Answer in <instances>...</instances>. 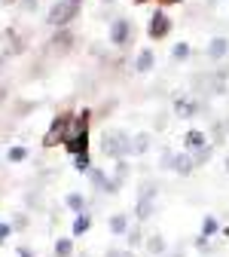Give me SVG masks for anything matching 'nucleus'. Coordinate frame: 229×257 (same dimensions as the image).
<instances>
[{
	"label": "nucleus",
	"mask_w": 229,
	"mask_h": 257,
	"mask_svg": "<svg viewBox=\"0 0 229 257\" xmlns=\"http://www.w3.org/2000/svg\"><path fill=\"white\" fill-rule=\"evenodd\" d=\"M89 119H92V110H80L68 128V135H64V150L71 156H83L89 153Z\"/></svg>",
	"instance_id": "obj_1"
},
{
	"label": "nucleus",
	"mask_w": 229,
	"mask_h": 257,
	"mask_svg": "<svg viewBox=\"0 0 229 257\" xmlns=\"http://www.w3.org/2000/svg\"><path fill=\"white\" fill-rule=\"evenodd\" d=\"M128 144H132V135L125 128H104V138H101V153L107 159H125L128 156Z\"/></svg>",
	"instance_id": "obj_2"
},
{
	"label": "nucleus",
	"mask_w": 229,
	"mask_h": 257,
	"mask_svg": "<svg viewBox=\"0 0 229 257\" xmlns=\"http://www.w3.org/2000/svg\"><path fill=\"white\" fill-rule=\"evenodd\" d=\"M80 10H83V0H55V4L49 7L46 22H49L52 28H68V25L80 16Z\"/></svg>",
	"instance_id": "obj_3"
},
{
	"label": "nucleus",
	"mask_w": 229,
	"mask_h": 257,
	"mask_svg": "<svg viewBox=\"0 0 229 257\" xmlns=\"http://www.w3.org/2000/svg\"><path fill=\"white\" fill-rule=\"evenodd\" d=\"M71 122H74V116H71L68 110L55 113V116H52V122H49V128H46V135H43V147H55V144H64V135H68Z\"/></svg>",
	"instance_id": "obj_4"
},
{
	"label": "nucleus",
	"mask_w": 229,
	"mask_h": 257,
	"mask_svg": "<svg viewBox=\"0 0 229 257\" xmlns=\"http://www.w3.org/2000/svg\"><path fill=\"white\" fill-rule=\"evenodd\" d=\"M171 113L177 119H189V116H199V113H208V104L202 98H174L171 104Z\"/></svg>",
	"instance_id": "obj_5"
},
{
	"label": "nucleus",
	"mask_w": 229,
	"mask_h": 257,
	"mask_svg": "<svg viewBox=\"0 0 229 257\" xmlns=\"http://www.w3.org/2000/svg\"><path fill=\"white\" fill-rule=\"evenodd\" d=\"M132 22L128 19H113V25H110V31H107V40L116 46V49H125L128 43H132Z\"/></svg>",
	"instance_id": "obj_6"
},
{
	"label": "nucleus",
	"mask_w": 229,
	"mask_h": 257,
	"mask_svg": "<svg viewBox=\"0 0 229 257\" xmlns=\"http://www.w3.org/2000/svg\"><path fill=\"white\" fill-rule=\"evenodd\" d=\"M168 31H171V19L162 13V10H156V13L150 16V25H147L150 40H165V37H168Z\"/></svg>",
	"instance_id": "obj_7"
},
{
	"label": "nucleus",
	"mask_w": 229,
	"mask_h": 257,
	"mask_svg": "<svg viewBox=\"0 0 229 257\" xmlns=\"http://www.w3.org/2000/svg\"><path fill=\"white\" fill-rule=\"evenodd\" d=\"M49 49L55 55H68L74 49V31L71 28H58L55 34H52V40H49Z\"/></svg>",
	"instance_id": "obj_8"
},
{
	"label": "nucleus",
	"mask_w": 229,
	"mask_h": 257,
	"mask_svg": "<svg viewBox=\"0 0 229 257\" xmlns=\"http://www.w3.org/2000/svg\"><path fill=\"white\" fill-rule=\"evenodd\" d=\"M171 172L180 175V178H189V175L195 172V163H192V153H189V150L174 153V166H171Z\"/></svg>",
	"instance_id": "obj_9"
},
{
	"label": "nucleus",
	"mask_w": 229,
	"mask_h": 257,
	"mask_svg": "<svg viewBox=\"0 0 229 257\" xmlns=\"http://www.w3.org/2000/svg\"><path fill=\"white\" fill-rule=\"evenodd\" d=\"M205 55H208V61H223V58L229 55V40H226V37H211Z\"/></svg>",
	"instance_id": "obj_10"
},
{
	"label": "nucleus",
	"mask_w": 229,
	"mask_h": 257,
	"mask_svg": "<svg viewBox=\"0 0 229 257\" xmlns=\"http://www.w3.org/2000/svg\"><path fill=\"white\" fill-rule=\"evenodd\" d=\"M150 144H153V135H150V132H138V135H132V144H128V156H144V153H150Z\"/></svg>",
	"instance_id": "obj_11"
},
{
	"label": "nucleus",
	"mask_w": 229,
	"mask_h": 257,
	"mask_svg": "<svg viewBox=\"0 0 229 257\" xmlns=\"http://www.w3.org/2000/svg\"><path fill=\"white\" fill-rule=\"evenodd\" d=\"M183 147H186L189 153L202 150V147H208V135L202 132V128H189V132L183 135Z\"/></svg>",
	"instance_id": "obj_12"
},
{
	"label": "nucleus",
	"mask_w": 229,
	"mask_h": 257,
	"mask_svg": "<svg viewBox=\"0 0 229 257\" xmlns=\"http://www.w3.org/2000/svg\"><path fill=\"white\" fill-rule=\"evenodd\" d=\"M144 248H147V254L150 257H165L168 254V242H165V236H147V242H144Z\"/></svg>",
	"instance_id": "obj_13"
},
{
	"label": "nucleus",
	"mask_w": 229,
	"mask_h": 257,
	"mask_svg": "<svg viewBox=\"0 0 229 257\" xmlns=\"http://www.w3.org/2000/svg\"><path fill=\"white\" fill-rule=\"evenodd\" d=\"M153 64H156L153 49H141L138 58H135V74H150V71H153Z\"/></svg>",
	"instance_id": "obj_14"
},
{
	"label": "nucleus",
	"mask_w": 229,
	"mask_h": 257,
	"mask_svg": "<svg viewBox=\"0 0 229 257\" xmlns=\"http://www.w3.org/2000/svg\"><path fill=\"white\" fill-rule=\"evenodd\" d=\"M64 205H68L74 214H83V211H86V205H89V199L83 196V193H68V199H64Z\"/></svg>",
	"instance_id": "obj_15"
},
{
	"label": "nucleus",
	"mask_w": 229,
	"mask_h": 257,
	"mask_svg": "<svg viewBox=\"0 0 229 257\" xmlns=\"http://www.w3.org/2000/svg\"><path fill=\"white\" fill-rule=\"evenodd\" d=\"M89 230H92V214H89V211L77 214V220H74V227H71V233H74V236H86Z\"/></svg>",
	"instance_id": "obj_16"
},
{
	"label": "nucleus",
	"mask_w": 229,
	"mask_h": 257,
	"mask_svg": "<svg viewBox=\"0 0 229 257\" xmlns=\"http://www.w3.org/2000/svg\"><path fill=\"white\" fill-rule=\"evenodd\" d=\"M153 211H156V199H138V205H135V217L138 220H150Z\"/></svg>",
	"instance_id": "obj_17"
},
{
	"label": "nucleus",
	"mask_w": 229,
	"mask_h": 257,
	"mask_svg": "<svg viewBox=\"0 0 229 257\" xmlns=\"http://www.w3.org/2000/svg\"><path fill=\"white\" fill-rule=\"evenodd\" d=\"M110 233H113V236H125V233H128V214L119 211V214L110 217Z\"/></svg>",
	"instance_id": "obj_18"
},
{
	"label": "nucleus",
	"mask_w": 229,
	"mask_h": 257,
	"mask_svg": "<svg viewBox=\"0 0 229 257\" xmlns=\"http://www.w3.org/2000/svg\"><path fill=\"white\" fill-rule=\"evenodd\" d=\"M226 132H229V119H217V122L211 125V138H214V144H223V141H226Z\"/></svg>",
	"instance_id": "obj_19"
},
{
	"label": "nucleus",
	"mask_w": 229,
	"mask_h": 257,
	"mask_svg": "<svg viewBox=\"0 0 229 257\" xmlns=\"http://www.w3.org/2000/svg\"><path fill=\"white\" fill-rule=\"evenodd\" d=\"M156 193H159V184H156V181H141L138 199H156Z\"/></svg>",
	"instance_id": "obj_20"
},
{
	"label": "nucleus",
	"mask_w": 229,
	"mask_h": 257,
	"mask_svg": "<svg viewBox=\"0 0 229 257\" xmlns=\"http://www.w3.org/2000/svg\"><path fill=\"white\" fill-rule=\"evenodd\" d=\"M86 175H89V181H92V187H95V190H101V193H104L107 178H104V172H101V169H89Z\"/></svg>",
	"instance_id": "obj_21"
},
{
	"label": "nucleus",
	"mask_w": 229,
	"mask_h": 257,
	"mask_svg": "<svg viewBox=\"0 0 229 257\" xmlns=\"http://www.w3.org/2000/svg\"><path fill=\"white\" fill-rule=\"evenodd\" d=\"M217 230H220L217 217H214V214H205V220H202V236H208V239H211V236H214Z\"/></svg>",
	"instance_id": "obj_22"
},
{
	"label": "nucleus",
	"mask_w": 229,
	"mask_h": 257,
	"mask_svg": "<svg viewBox=\"0 0 229 257\" xmlns=\"http://www.w3.org/2000/svg\"><path fill=\"white\" fill-rule=\"evenodd\" d=\"M74 254V239H58L55 242V257H71Z\"/></svg>",
	"instance_id": "obj_23"
},
{
	"label": "nucleus",
	"mask_w": 229,
	"mask_h": 257,
	"mask_svg": "<svg viewBox=\"0 0 229 257\" xmlns=\"http://www.w3.org/2000/svg\"><path fill=\"white\" fill-rule=\"evenodd\" d=\"M192 245H195V251H202V254H214V251H217V245H211L208 236H195Z\"/></svg>",
	"instance_id": "obj_24"
},
{
	"label": "nucleus",
	"mask_w": 229,
	"mask_h": 257,
	"mask_svg": "<svg viewBox=\"0 0 229 257\" xmlns=\"http://www.w3.org/2000/svg\"><path fill=\"white\" fill-rule=\"evenodd\" d=\"M125 236H128V248H132V251H135V248H141V242H144V233H141V227H132V230L125 233Z\"/></svg>",
	"instance_id": "obj_25"
},
{
	"label": "nucleus",
	"mask_w": 229,
	"mask_h": 257,
	"mask_svg": "<svg viewBox=\"0 0 229 257\" xmlns=\"http://www.w3.org/2000/svg\"><path fill=\"white\" fill-rule=\"evenodd\" d=\"M189 52H192V49H189V43H174L171 58H174V61H186V58H189Z\"/></svg>",
	"instance_id": "obj_26"
},
{
	"label": "nucleus",
	"mask_w": 229,
	"mask_h": 257,
	"mask_svg": "<svg viewBox=\"0 0 229 257\" xmlns=\"http://www.w3.org/2000/svg\"><path fill=\"white\" fill-rule=\"evenodd\" d=\"M211 153H214V147H211V144H208V147H202V150H195V153H192V163H195V166H205L208 159H211Z\"/></svg>",
	"instance_id": "obj_27"
},
{
	"label": "nucleus",
	"mask_w": 229,
	"mask_h": 257,
	"mask_svg": "<svg viewBox=\"0 0 229 257\" xmlns=\"http://www.w3.org/2000/svg\"><path fill=\"white\" fill-rule=\"evenodd\" d=\"M125 178H128V163H125V159H116V175H113V181L122 187V184H125Z\"/></svg>",
	"instance_id": "obj_28"
},
{
	"label": "nucleus",
	"mask_w": 229,
	"mask_h": 257,
	"mask_svg": "<svg viewBox=\"0 0 229 257\" xmlns=\"http://www.w3.org/2000/svg\"><path fill=\"white\" fill-rule=\"evenodd\" d=\"M74 169H77L80 175H86V172L92 169V159H89V153H83V156H74Z\"/></svg>",
	"instance_id": "obj_29"
},
{
	"label": "nucleus",
	"mask_w": 229,
	"mask_h": 257,
	"mask_svg": "<svg viewBox=\"0 0 229 257\" xmlns=\"http://www.w3.org/2000/svg\"><path fill=\"white\" fill-rule=\"evenodd\" d=\"M7 159H10V163H25V159H28V150H25V147H10V150H7Z\"/></svg>",
	"instance_id": "obj_30"
},
{
	"label": "nucleus",
	"mask_w": 229,
	"mask_h": 257,
	"mask_svg": "<svg viewBox=\"0 0 229 257\" xmlns=\"http://www.w3.org/2000/svg\"><path fill=\"white\" fill-rule=\"evenodd\" d=\"M174 166V150H162L159 153V169H171Z\"/></svg>",
	"instance_id": "obj_31"
},
{
	"label": "nucleus",
	"mask_w": 229,
	"mask_h": 257,
	"mask_svg": "<svg viewBox=\"0 0 229 257\" xmlns=\"http://www.w3.org/2000/svg\"><path fill=\"white\" fill-rule=\"evenodd\" d=\"M165 122H168V116H165V113H159V116L153 119V125H156V132H162V128H165Z\"/></svg>",
	"instance_id": "obj_32"
},
{
	"label": "nucleus",
	"mask_w": 229,
	"mask_h": 257,
	"mask_svg": "<svg viewBox=\"0 0 229 257\" xmlns=\"http://www.w3.org/2000/svg\"><path fill=\"white\" fill-rule=\"evenodd\" d=\"M125 254V248H107L104 251V257H122Z\"/></svg>",
	"instance_id": "obj_33"
},
{
	"label": "nucleus",
	"mask_w": 229,
	"mask_h": 257,
	"mask_svg": "<svg viewBox=\"0 0 229 257\" xmlns=\"http://www.w3.org/2000/svg\"><path fill=\"white\" fill-rule=\"evenodd\" d=\"M7 236H10V223H0V245H4Z\"/></svg>",
	"instance_id": "obj_34"
},
{
	"label": "nucleus",
	"mask_w": 229,
	"mask_h": 257,
	"mask_svg": "<svg viewBox=\"0 0 229 257\" xmlns=\"http://www.w3.org/2000/svg\"><path fill=\"white\" fill-rule=\"evenodd\" d=\"M22 7H25V10H34V7H37V0H22Z\"/></svg>",
	"instance_id": "obj_35"
},
{
	"label": "nucleus",
	"mask_w": 229,
	"mask_h": 257,
	"mask_svg": "<svg viewBox=\"0 0 229 257\" xmlns=\"http://www.w3.org/2000/svg\"><path fill=\"white\" fill-rule=\"evenodd\" d=\"M159 4H168V7H177V4H183V0H159Z\"/></svg>",
	"instance_id": "obj_36"
},
{
	"label": "nucleus",
	"mask_w": 229,
	"mask_h": 257,
	"mask_svg": "<svg viewBox=\"0 0 229 257\" xmlns=\"http://www.w3.org/2000/svg\"><path fill=\"white\" fill-rule=\"evenodd\" d=\"M19 254H22V257H34V254H31L28 248H19Z\"/></svg>",
	"instance_id": "obj_37"
},
{
	"label": "nucleus",
	"mask_w": 229,
	"mask_h": 257,
	"mask_svg": "<svg viewBox=\"0 0 229 257\" xmlns=\"http://www.w3.org/2000/svg\"><path fill=\"white\" fill-rule=\"evenodd\" d=\"M165 257H183V251H180V248H177V251H174V254H165Z\"/></svg>",
	"instance_id": "obj_38"
},
{
	"label": "nucleus",
	"mask_w": 229,
	"mask_h": 257,
	"mask_svg": "<svg viewBox=\"0 0 229 257\" xmlns=\"http://www.w3.org/2000/svg\"><path fill=\"white\" fill-rule=\"evenodd\" d=\"M101 4H107V7H113V4H116V0H101Z\"/></svg>",
	"instance_id": "obj_39"
},
{
	"label": "nucleus",
	"mask_w": 229,
	"mask_h": 257,
	"mask_svg": "<svg viewBox=\"0 0 229 257\" xmlns=\"http://www.w3.org/2000/svg\"><path fill=\"white\" fill-rule=\"evenodd\" d=\"M226 175H229V156H226Z\"/></svg>",
	"instance_id": "obj_40"
},
{
	"label": "nucleus",
	"mask_w": 229,
	"mask_h": 257,
	"mask_svg": "<svg viewBox=\"0 0 229 257\" xmlns=\"http://www.w3.org/2000/svg\"><path fill=\"white\" fill-rule=\"evenodd\" d=\"M0 4H13V0H0Z\"/></svg>",
	"instance_id": "obj_41"
},
{
	"label": "nucleus",
	"mask_w": 229,
	"mask_h": 257,
	"mask_svg": "<svg viewBox=\"0 0 229 257\" xmlns=\"http://www.w3.org/2000/svg\"><path fill=\"white\" fill-rule=\"evenodd\" d=\"M135 4H147V0H135Z\"/></svg>",
	"instance_id": "obj_42"
}]
</instances>
